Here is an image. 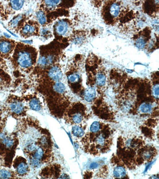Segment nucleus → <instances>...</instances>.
Returning <instances> with one entry per match:
<instances>
[{
    "label": "nucleus",
    "instance_id": "obj_14",
    "mask_svg": "<svg viewBox=\"0 0 159 179\" xmlns=\"http://www.w3.org/2000/svg\"><path fill=\"white\" fill-rule=\"evenodd\" d=\"M53 89L56 92L59 94H63L65 90V86L63 83L57 82L53 86Z\"/></svg>",
    "mask_w": 159,
    "mask_h": 179
},
{
    "label": "nucleus",
    "instance_id": "obj_12",
    "mask_svg": "<svg viewBox=\"0 0 159 179\" xmlns=\"http://www.w3.org/2000/svg\"><path fill=\"white\" fill-rule=\"evenodd\" d=\"M72 133L74 136L78 137H82L84 134V130L83 129L77 125L73 127Z\"/></svg>",
    "mask_w": 159,
    "mask_h": 179
},
{
    "label": "nucleus",
    "instance_id": "obj_21",
    "mask_svg": "<svg viewBox=\"0 0 159 179\" xmlns=\"http://www.w3.org/2000/svg\"><path fill=\"white\" fill-rule=\"evenodd\" d=\"M38 65L40 66L41 67H45L49 65L47 57L44 56L41 57L38 59Z\"/></svg>",
    "mask_w": 159,
    "mask_h": 179
},
{
    "label": "nucleus",
    "instance_id": "obj_32",
    "mask_svg": "<svg viewBox=\"0 0 159 179\" xmlns=\"http://www.w3.org/2000/svg\"><path fill=\"white\" fill-rule=\"evenodd\" d=\"M98 166V164L97 162H94L92 163L90 165V168L91 169H95Z\"/></svg>",
    "mask_w": 159,
    "mask_h": 179
},
{
    "label": "nucleus",
    "instance_id": "obj_25",
    "mask_svg": "<svg viewBox=\"0 0 159 179\" xmlns=\"http://www.w3.org/2000/svg\"><path fill=\"white\" fill-rule=\"evenodd\" d=\"M60 2V1H45V3L49 8H53L57 7Z\"/></svg>",
    "mask_w": 159,
    "mask_h": 179
},
{
    "label": "nucleus",
    "instance_id": "obj_28",
    "mask_svg": "<svg viewBox=\"0 0 159 179\" xmlns=\"http://www.w3.org/2000/svg\"><path fill=\"white\" fill-rule=\"evenodd\" d=\"M3 143L6 145L7 147L10 148L13 145L14 141L11 139L6 138L4 140Z\"/></svg>",
    "mask_w": 159,
    "mask_h": 179
},
{
    "label": "nucleus",
    "instance_id": "obj_29",
    "mask_svg": "<svg viewBox=\"0 0 159 179\" xmlns=\"http://www.w3.org/2000/svg\"><path fill=\"white\" fill-rule=\"evenodd\" d=\"M96 141L97 144L101 146L104 145V143H105V139L102 135L99 136L97 138Z\"/></svg>",
    "mask_w": 159,
    "mask_h": 179
},
{
    "label": "nucleus",
    "instance_id": "obj_38",
    "mask_svg": "<svg viewBox=\"0 0 159 179\" xmlns=\"http://www.w3.org/2000/svg\"><path fill=\"white\" fill-rule=\"evenodd\" d=\"M7 30L10 33H11L12 36H14L15 37H18V36H17L16 34H14L12 32L10 31V30Z\"/></svg>",
    "mask_w": 159,
    "mask_h": 179
},
{
    "label": "nucleus",
    "instance_id": "obj_6",
    "mask_svg": "<svg viewBox=\"0 0 159 179\" xmlns=\"http://www.w3.org/2000/svg\"><path fill=\"white\" fill-rule=\"evenodd\" d=\"M12 45L11 42L4 41L0 42V51L4 54H7L11 51Z\"/></svg>",
    "mask_w": 159,
    "mask_h": 179
},
{
    "label": "nucleus",
    "instance_id": "obj_20",
    "mask_svg": "<svg viewBox=\"0 0 159 179\" xmlns=\"http://www.w3.org/2000/svg\"><path fill=\"white\" fill-rule=\"evenodd\" d=\"M146 42L142 37L138 38L135 42V45L139 49H142L145 47Z\"/></svg>",
    "mask_w": 159,
    "mask_h": 179
},
{
    "label": "nucleus",
    "instance_id": "obj_23",
    "mask_svg": "<svg viewBox=\"0 0 159 179\" xmlns=\"http://www.w3.org/2000/svg\"><path fill=\"white\" fill-rule=\"evenodd\" d=\"M72 119H73V122L74 123L78 124L82 121L83 119V116L80 113H77V114H74L72 118Z\"/></svg>",
    "mask_w": 159,
    "mask_h": 179
},
{
    "label": "nucleus",
    "instance_id": "obj_17",
    "mask_svg": "<svg viewBox=\"0 0 159 179\" xmlns=\"http://www.w3.org/2000/svg\"><path fill=\"white\" fill-rule=\"evenodd\" d=\"M37 19L39 23L42 25L45 24L46 22V16L44 12L42 11H39L36 14Z\"/></svg>",
    "mask_w": 159,
    "mask_h": 179
},
{
    "label": "nucleus",
    "instance_id": "obj_26",
    "mask_svg": "<svg viewBox=\"0 0 159 179\" xmlns=\"http://www.w3.org/2000/svg\"><path fill=\"white\" fill-rule=\"evenodd\" d=\"M11 173L8 171L2 170L0 171V178L8 179L11 177Z\"/></svg>",
    "mask_w": 159,
    "mask_h": 179
},
{
    "label": "nucleus",
    "instance_id": "obj_34",
    "mask_svg": "<svg viewBox=\"0 0 159 179\" xmlns=\"http://www.w3.org/2000/svg\"><path fill=\"white\" fill-rule=\"evenodd\" d=\"M155 161L153 162H151V163H150L148 164L147 166H146V168L145 171H144V172H146L149 169V168H150L151 166H152L153 164L154 163V162Z\"/></svg>",
    "mask_w": 159,
    "mask_h": 179
},
{
    "label": "nucleus",
    "instance_id": "obj_18",
    "mask_svg": "<svg viewBox=\"0 0 159 179\" xmlns=\"http://www.w3.org/2000/svg\"><path fill=\"white\" fill-rule=\"evenodd\" d=\"M22 19V15H18L16 16V18L12 19L10 22V26L12 28H15L17 27L19 22Z\"/></svg>",
    "mask_w": 159,
    "mask_h": 179
},
{
    "label": "nucleus",
    "instance_id": "obj_16",
    "mask_svg": "<svg viewBox=\"0 0 159 179\" xmlns=\"http://www.w3.org/2000/svg\"><path fill=\"white\" fill-rule=\"evenodd\" d=\"M17 171L20 175H23L26 173L28 171V165L24 162L20 164L17 167Z\"/></svg>",
    "mask_w": 159,
    "mask_h": 179
},
{
    "label": "nucleus",
    "instance_id": "obj_5",
    "mask_svg": "<svg viewBox=\"0 0 159 179\" xmlns=\"http://www.w3.org/2000/svg\"><path fill=\"white\" fill-rule=\"evenodd\" d=\"M11 111L15 114H20L24 110V106L20 102H15L12 103L10 106Z\"/></svg>",
    "mask_w": 159,
    "mask_h": 179
},
{
    "label": "nucleus",
    "instance_id": "obj_10",
    "mask_svg": "<svg viewBox=\"0 0 159 179\" xmlns=\"http://www.w3.org/2000/svg\"><path fill=\"white\" fill-rule=\"evenodd\" d=\"M106 77L104 74L99 73L96 76V84L98 86H103L106 84Z\"/></svg>",
    "mask_w": 159,
    "mask_h": 179
},
{
    "label": "nucleus",
    "instance_id": "obj_22",
    "mask_svg": "<svg viewBox=\"0 0 159 179\" xmlns=\"http://www.w3.org/2000/svg\"><path fill=\"white\" fill-rule=\"evenodd\" d=\"M100 123L97 121H94L93 123H92V125H91L90 131L94 133H96L100 130Z\"/></svg>",
    "mask_w": 159,
    "mask_h": 179
},
{
    "label": "nucleus",
    "instance_id": "obj_8",
    "mask_svg": "<svg viewBox=\"0 0 159 179\" xmlns=\"http://www.w3.org/2000/svg\"><path fill=\"white\" fill-rule=\"evenodd\" d=\"M36 31V28L35 26L30 24H26L23 28L22 33L24 35H32Z\"/></svg>",
    "mask_w": 159,
    "mask_h": 179
},
{
    "label": "nucleus",
    "instance_id": "obj_36",
    "mask_svg": "<svg viewBox=\"0 0 159 179\" xmlns=\"http://www.w3.org/2000/svg\"><path fill=\"white\" fill-rule=\"evenodd\" d=\"M22 42L28 44H31L32 43V40H24L22 41Z\"/></svg>",
    "mask_w": 159,
    "mask_h": 179
},
{
    "label": "nucleus",
    "instance_id": "obj_35",
    "mask_svg": "<svg viewBox=\"0 0 159 179\" xmlns=\"http://www.w3.org/2000/svg\"><path fill=\"white\" fill-rule=\"evenodd\" d=\"M41 143L43 145H45L47 144V141L46 138L45 137H42V139H41Z\"/></svg>",
    "mask_w": 159,
    "mask_h": 179
},
{
    "label": "nucleus",
    "instance_id": "obj_27",
    "mask_svg": "<svg viewBox=\"0 0 159 179\" xmlns=\"http://www.w3.org/2000/svg\"><path fill=\"white\" fill-rule=\"evenodd\" d=\"M152 94L155 98H159V84H156L153 86L152 88Z\"/></svg>",
    "mask_w": 159,
    "mask_h": 179
},
{
    "label": "nucleus",
    "instance_id": "obj_19",
    "mask_svg": "<svg viewBox=\"0 0 159 179\" xmlns=\"http://www.w3.org/2000/svg\"><path fill=\"white\" fill-rule=\"evenodd\" d=\"M67 78L68 80L71 83H76L79 81L80 76L78 74L74 73L69 75Z\"/></svg>",
    "mask_w": 159,
    "mask_h": 179
},
{
    "label": "nucleus",
    "instance_id": "obj_39",
    "mask_svg": "<svg viewBox=\"0 0 159 179\" xmlns=\"http://www.w3.org/2000/svg\"><path fill=\"white\" fill-rule=\"evenodd\" d=\"M127 72H128L129 73H132L133 72V71L131 70H127Z\"/></svg>",
    "mask_w": 159,
    "mask_h": 179
},
{
    "label": "nucleus",
    "instance_id": "obj_37",
    "mask_svg": "<svg viewBox=\"0 0 159 179\" xmlns=\"http://www.w3.org/2000/svg\"><path fill=\"white\" fill-rule=\"evenodd\" d=\"M4 35L5 36L7 37V38H11V36H10V35L9 34H7V33H4Z\"/></svg>",
    "mask_w": 159,
    "mask_h": 179
},
{
    "label": "nucleus",
    "instance_id": "obj_3",
    "mask_svg": "<svg viewBox=\"0 0 159 179\" xmlns=\"http://www.w3.org/2000/svg\"><path fill=\"white\" fill-rule=\"evenodd\" d=\"M68 23L63 20H60L57 23L55 30L57 33L60 36H63L66 33L68 30Z\"/></svg>",
    "mask_w": 159,
    "mask_h": 179
},
{
    "label": "nucleus",
    "instance_id": "obj_31",
    "mask_svg": "<svg viewBox=\"0 0 159 179\" xmlns=\"http://www.w3.org/2000/svg\"><path fill=\"white\" fill-rule=\"evenodd\" d=\"M31 162L32 164L34 166H38L39 165V164H40L39 160L34 158H33L32 159Z\"/></svg>",
    "mask_w": 159,
    "mask_h": 179
},
{
    "label": "nucleus",
    "instance_id": "obj_40",
    "mask_svg": "<svg viewBox=\"0 0 159 179\" xmlns=\"http://www.w3.org/2000/svg\"><path fill=\"white\" fill-rule=\"evenodd\" d=\"M75 147H76H76L78 148V145H77V144H76V143L75 144Z\"/></svg>",
    "mask_w": 159,
    "mask_h": 179
},
{
    "label": "nucleus",
    "instance_id": "obj_4",
    "mask_svg": "<svg viewBox=\"0 0 159 179\" xmlns=\"http://www.w3.org/2000/svg\"><path fill=\"white\" fill-rule=\"evenodd\" d=\"M96 92L94 87H88L85 90L84 93V99L88 102H91L95 98Z\"/></svg>",
    "mask_w": 159,
    "mask_h": 179
},
{
    "label": "nucleus",
    "instance_id": "obj_33",
    "mask_svg": "<svg viewBox=\"0 0 159 179\" xmlns=\"http://www.w3.org/2000/svg\"><path fill=\"white\" fill-rule=\"evenodd\" d=\"M151 154L150 152L148 151H146V152H144L143 154V156L144 158L146 159H149L151 157Z\"/></svg>",
    "mask_w": 159,
    "mask_h": 179
},
{
    "label": "nucleus",
    "instance_id": "obj_13",
    "mask_svg": "<svg viewBox=\"0 0 159 179\" xmlns=\"http://www.w3.org/2000/svg\"><path fill=\"white\" fill-rule=\"evenodd\" d=\"M30 106L32 110L36 111H39L41 110V106L40 102L36 99H32L30 102Z\"/></svg>",
    "mask_w": 159,
    "mask_h": 179
},
{
    "label": "nucleus",
    "instance_id": "obj_30",
    "mask_svg": "<svg viewBox=\"0 0 159 179\" xmlns=\"http://www.w3.org/2000/svg\"><path fill=\"white\" fill-rule=\"evenodd\" d=\"M36 148L37 146L36 144L32 143H30L28 145L27 147L28 151H31V152L35 151L36 149Z\"/></svg>",
    "mask_w": 159,
    "mask_h": 179
},
{
    "label": "nucleus",
    "instance_id": "obj_11",
    "mask_svg": "<svg viewBox=\"0 0 159 179\" xmlns=\"http://www.w3.org/2000/svg\"><path fill=\"white\" fill-rule=\"evenodd\" d=\"M120 7L116 3H113L111 5L109 9V12L111 16L113 17H117L119 14Z\"/></svg>",
    "mask_w": 159,
    "mask_h": 179
},
{
    "label": "nucleus",
    "instance_id": "obj_2",
    "mask_svg": "<svg viewBox=\"0 0 159 179\" xmlns=\"http://www.w3.org/2000/svg\"><path fill=\"white\" fill-rule=\"evenodd\" d=\"M48 76L53 81L59 82L62 78L63 74L59 68L54 66L49 71Z\"/></svg>",
    "mask_w": 159,
    "mask_h": 179
},
{
    "label": "nucleus",
    "instance_id": "obj_24",
    "mask_svg": "<svg viewBox=\"0 0 159 179\" xmlns=\"http://www.w3.org/2000/svg\"><path fill=\"white\" fill-rule=\"evenodd\" d=\"M43 155V151L42 148H39L37 149L36 153L34 155V158L40 160L42 159Z\"/></svg>",
    "mask_w": 159,
    "mask_h": 179
},
{
    "label": "nucleus",
    "instance_id": "obj_7",
    "mask_svg": "<svg viewBox=\"0 0 159 179\" xmlns=\"http://www.w3.org/2000/svg\"><path fill=\"white\" fill-rule=\"evenodd\" d=\"M113 175L118 178H121L124 177L126 174V172L123 167L117 166L113 170Z\"/></svg>",
    "mask_w": 159,
    "mask_h": 179
},
{
    "label": "nucleus",
    "instance_id": "obj_1",
    "mask_svg": "<svg viewBox=\"0 0 159 179\" xmlns=\"http://www.w3.org/2000/svg\"><path fill=\"white\" fill-rule=\"evenodd\" d=\"M17 61L20 66L24 68L31 67L34 63L31 54L27 50H23L18 52Z\"/></svg>",
    "mask_w": 159,
    "mask_h": 179
},
{
    "label": "nucleus",
    "instance_id": "obj_9",
    "mask_svg": "<svg viewBox=\"0 0 159 179\" xmlns=\"http://www.w3.org/2000/svg\"><path fill=\"white\" fill-rule=\"evenodd\" d=\"M152 106L150 104L144 103L139 107V112L145 114H150L152 111Z\"/></svg>",
    "mask_w": 159,
    "mask_h": 179
},
{
    "label": "nucleus",
    "instance_id": "obj_15",
    "mask_svg": "<svg viewBox=\"0 0 159 179\" xmlns=\"http://www.w3.org/2000/svg\"><path fill=\"white\" fill-rule=\"evenodd\" d=\"M24 1H10L12 9L16 11L21 9L24 5Z\"/></svg>",
    "mask_w": 159,
    "mask_h": 179
}]
</instances>
